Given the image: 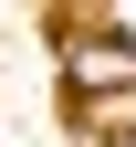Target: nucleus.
I'll return each mask as SVG.
<instances>
[{
	"label": "nucleus",
	"instance_id": "nucleus-1",
	"mask_svg": "<svg viewBox=\"0 0 136 147\" xmlns=\"http://www.w3.org/2000/svg\"><path fill=\"white\" fill-rule=\"evenodd\" d=\"M63 63H73V95H136V42L115 21H73L63 32Z\"/></svg>",
	"mask_w": 136,
	"mask_h": 147
}]
</instances>
